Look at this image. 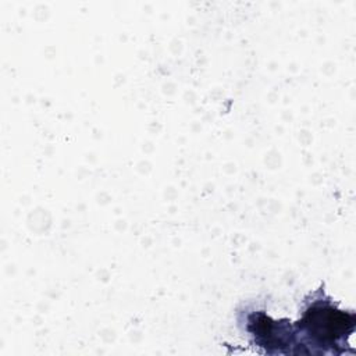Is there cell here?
I'll list each match as a JSON object with an SVG mask.
<instances>
[{
  "label": "cell",
  "instance_id": "1",
  "mask_svg": "<svg viewBox=\"0 0 356 356\" xmlns=\"http://www.w3.org/2000/svg\"><path fill=\"white\" fill-rule=\"evenodd\" d=\"M356 317L352 312L339 310L321 289L306 299L300 318L293 324L296 335L307 345L335 348L345 343L355 330Z\"/></svg>",
  "mask_w": 356,
  "mask_h": 356
},
{
  "label": "cell",
  "instance_id": "2",
  "mask_svg": "<svg viewBox=\"0 0 356 356\" xmlns=\"http://www.w3.org/2000/svg\"><path fill=\"white\" fill-rule=\"evenodd\" d=\"M246 330L253 337L256 345L266 348H277L282 352V346L296 345V332L286 320H273L264 312H250L246 316Z\"/></svg>",
  "mask_w": 356,
  "mask_h": 356
}]
</instances>
